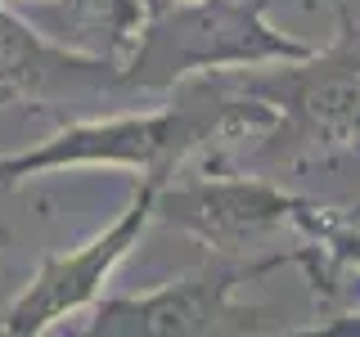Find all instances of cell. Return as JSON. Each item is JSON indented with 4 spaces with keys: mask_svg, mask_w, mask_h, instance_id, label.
<instances>
[{
    "mask_svg": "<svg viewBox=\"0 0 360 337\" xmlns=\"http://www.w3.org/2000/svg\"><path fill=\"white\" fill-rule=\"evenodd\" d=\"M307 54L311 45L266 22V0H167L149 14L117 81L140 90H172L194 72L262 67Z\"/></svg>",
    "mask_w": 360,
    "mask_h": 337,
    "instance_id": "obj_1",
    "label": "cell"
},
{
    "mask_svg": "<svg viewBox=\"0 0 360 337\" xmlns=\"http://www.w3.org/2000/svg\"><path fill=\"white\" fill-rule=\"evenodd\" d=\"M217 77L279 112V126L266 135L257 157L279 140L315 157L352 153L360 144V22L347 5H338V41L324 54L311 50L307 59H279L270 72L221 67Z\"/></svg>",
    "mask_w": 360,
    "mask_h": 337,
    "instance_id": "obj_2",
    "label": "cell"
},
{
    "mask_svg": "<svg viewBox=\"0 0 360 337\" xmlns=\"http://www.w3.org/2000/svg\"><path fill=\"white\" fill-rule=\"evenodd\" d=\"M292 252H275L262 261H239V256L217 252V261L202 265L198 275H185L176 284L144 292V297H112L99 301L86 337H212V333H266L262 310L234 306V288L243 279H257L266 270L288 265Z\"/></svg>",
    "mask_w": 360,
    "mask_h": 337,
    "instance_id": "obj_3",
    "label": "cell"
},
{
    "mask_svg": "<svg viewBox=\"0 0 360 337\" xmlns=\"http://www.w3.org/2000/svg\"><path fill=\"white\" fill-rule=\"evenodd\" d=\"M153 216L162 225L194 234L198 243L217 247L221 256H239L248 243H257L270 230H302L311 239L324 225V211L315 202H302L284 194L270 180H248V176H202L172 185L162 180L153 194Z\"/></svg>",
    "mask_w": 360,
    "mask_h": 337,
    "instance_id": "obj_4",
    "label": "cell"
},
{
    "mask_svg": "<svg viewBox=\"0 0 360 337\" xmlns=\"http://www.w3.org/2000/svg\"><path fill=\"white\" fill-rule=\"evenodd\" d=\"M158 185H162L158 176H144V185L135 189L131 207L99 239H90L86 247H77L68 256H45L37 279L22 288V297L0 315V333L5 337H37V333H50L68 315H77L82 306H90L99 297V288H104V279L112 275V265L140 243L144 225L153 220Z\"/></svg>",
    "mask_w": 360,
    "mask_h": 337,
    "instance_id": "obj_5",
    "label": "cell"
},
{
    "mask_svg": "<svg viewBox=\"0 0 360 337\" xmlns=\"http://www.w3.org/2000/svg\"><path fill=\"white\" fill-rule=\"evenodd\" d=\"M108 67L99 54H68L63 45L41 41L14 9L0 0V86L5 90H41L59 72H99Z\"/></svg>",
    "mask_w": 360,
    "mask_h": 337,
    "instance_id": "obj_6",
    "label": "cell"
},
{
    "mask_svg": "<svg viewBox=\"0 0 360 337\" xmlns=\"http://www.w3.org/2000/svg\"><path fill=\"white\" fill-rule=\"evenodd\" d=\"M59 5L72 32L90 37L99 45V54L131 50L153 14V0H59Z\"/></svg>",
    "mask_w": 360,
    "mask_h": 337,
    "instance_id": "obj_7",
    "label": "cell"
},
{
    "mask_svg": "<svg viewBox=\"0 0 360 337\" xmlns=\"http://www.w3.org/2000/svg\"><path fill=\"white\" fill-rule=\"evenodd\" d=\"M307 243H315V252H320L324 265H356L360 270V216H356V225H342V220L324 216V225Z\"/></svg>",
    "mask_w": 360,
    "mask_h": 337,
    "instance_id": "obj_8",
    "label": "cell"
},
{
    "mask_svg": "<svg viewBox=\"0 0 360 337\" xmlns=\"http://www.w3.org/2000/svg\"><path fill=\"white\" fill-rule=\"evenodd\" d=\"M5 5H18V0H5Z\"/></svg>",
    "mask_w": 360,
    "mask_h": 337,
    "instance_id": "obj_9",
    "label": "cell"
},
{
    "mask_svg": "<svg viewBox=\"0 0 360 337\" xmlns=\"http://www.w3.org/2000/svg\"><path fill=\"white\" fill-rule=\"evenodd\" d=\"M352 211H356V216H360V207H352Z\"/></svg>",
    "mask_w": 360,
    "mask_h": 337,
    "instance_id": "obj_10",
    "label": "cell"
},
{
    "mask_svg": "<svg viewBox=\"0 0 360 337\" xmlns=\"http://www.w3.org/2000/svg\"><path fill=\"white\" fill-rule=\"evenodd\" d=\"M162 5H167V0H162Z\"/></svg>",
    "mask_w": 360,
    "mask_h": 337,
    "instance_id": "obj_11",
    "label": "cell"
}]
</instances>
